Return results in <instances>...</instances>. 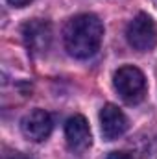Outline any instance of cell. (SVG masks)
I'll list each match as a JSON object with an SVG mask.
<instances>
[{"label": "cell", "instance_id": "1", "mask_svg": "<svg viewBox=\"0 0 157 159\" xmlns=\"http://www.w3.org/2000/svg\"><path fill=\"white\" fill-rule=\"evenodd\" d=\"M104 39V24L92 13H81L72 17L63 30V43L72 57L89 59L92 57Z\"/></svg>", "mask_w": 157, "mask_h": 159}, {"label": "cell", "instance_id": "2", "mask_svg": "<svg viewBox=\"0 0 157 159\" xmlns=\"http://www.w3.org/2000/svg\"><path fill=\"white\" fill-rule=\"evenodd\" d=\"M113 85L118 96L129 106L141 104L146 96V78L142 70L133 65L120 67L113 76Z\"/></svg>", "mask_w": 157, "mask_h": 159}, {"label": "cell", "instance_id": "3", "mask_svg": "<svg viewBox=\"0 0 157 159\" xmlns=\"http://www.w3.org/2000/svg\"><path fill=\"white\" fill-rule=\"evenodd\" d=\"M126 39L137 52H150L157 44V26L148 13H139L126 28Z\"/></svg>", "mask_w": 157, "mask_h": 159}, {"label": "cell", "instance_id": "4", "mask_svg": "<svg viewBox=\"0 0 157 159\" xmlns=\"http://www.w3.org/2000/svg\"><path fill=\"white\" fill-rule=\"evenodd\" d=\"M20 35L32 56H43L52 44V24L44 19H32L22 24Z\"/></svg>", "mask_w": 157, "mask_h": 159}, {"label": "cell", "instance_id": "5", "mask_svg": "<svg viewBox=\"0 0 157 159\" xmlns=\"http://www.w3.org/2000/svg\"><path fill=\"white\" fill-rule=\"evenodd\" d=\"M52 128H54L52 117L44 109H34V111L26 113L20 120L22 135L34 143H41V141L48 139L52 133Z\"/></svg>", "mask_w": 157, "mask_h": 159}, {"label": "cell", "instance_id": "6", "mask_svg": "<svg viewBox=\"0 0 157 159\" xmlns=\"http://www.w3.org/2000/svg\"><path fill=\"white\" fill-rule=\"evenodd\" d=\"M65 137L70 152L74 154H83L85 150L91 148L92 144V135L89 122L83 115H74L65 122Z\"/></svg>", "mask_w": 157, "mask_h": 159}, {"label": "cell", "instance_id": "7", "mask_svg": "<svg viewBox=\"0 0 157 159\" xmlns=\"http://www.w3.org/2000/svg\"><path fill=\"white\" fill-rule=\"evenodd\" d=\"M100 128H102V135L105 141H115L128 131L129 122L124 111L118 109V106L105 104L100 109Z\"/></svg>", "mask_w": 157, "mask_h": 159}, {"label": "cell", "instance_id": "8", "mask_svg": "<svg viewBox=\"0 0 157 159\" xmlns=\"http://www.w3.org/2000/svg\"><path fill=\"white\" fill-rule=\"evenodd\" d=\"M107 159H135L131 154H128V152H120V150H117V152H109L107 154Z\"/></svg>", "mask_w": 157, "mask_h": 159}, {"label": "cell", "instance_id": "9", "mask_svg": "<svg viewBox=\"0 0 157 159\" xmlns=\"http://www.w3.org/2000/svg\"><path fill=\"white\" fill-rule=\"evenodd\" d=\"M34 0H7V4H11L13 7H26L28 4H32Z\"/></svg>", "mask_w": 157, "mask_h": 159}, {"label": "cell", "instance_id": "10", "mask_svg": "<svg viewBox=\"0 0 157 159\" xmlns=\"http://www.w3.org/2000/svg\"><path fill=\"white\" fill-rule=\"evenodd\" d=\"M4 159H35L34 156H28V154H20V152H15V154H11V156H7V157Z\"/></svg>", "mask_w": 157, "mask_h": 159}, {"label": "cell", "instance_id": "11", "mask_svg": "<svg viewBox=\"0 0 157 159\" xmlns=\"http://www.w3.org/2000/svg\"><path fill=\"white\" fill-rule=\"evenodd\" d=\"M155 2H157V0H155Z\"/></svg>", "mask_w": 157, "mask_h": 159}]
</instances>
